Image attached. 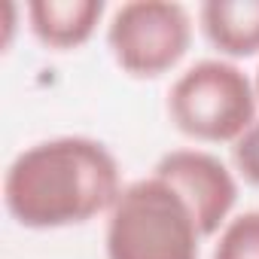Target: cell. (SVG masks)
Listing matches in <instances>:
<instances>
[{
	"label": "cell",
	"mask_w": 259,
	"mask_h": 259,
	"mask_svg": "<svg viewBox=\"0 0 259 259\" xmlns=\"http://www.w3.org/2000/svg\"><path fill=\"white\" fill-rule=\"evenodd\" d=\"M16 19H19V4L7 0L4 4V49H10L13 34H16Z\"/></svg>",
	"instance_id": "obj_10"
},
{
	"label": "cell",
	"mask_w": 259,
	"mask_h": 259,
	"mask_svg": "<svg viewBox=\"0 0 259 259\" xmlns=\"http://www.w3.org/2000/svg\"><path fill=\"white\" fill-rule=\"evenodd\" d=\"M253 85H256V98H259V64H256V73H253Z\"/></svg>",
	"instance_id": "obj_11"
},
{
	"label": "cell",
	"mask_w": 259,
	"mask_h": 259,
	"mask_svg": "<svg viewBox=\"0 0 259 259\" xmlns=\"http://www.w3.org/2000/svg\"><path fill=\"white\" fill-rule=\"evenodd\" d=\"M253 76L229 58L189 64L168 89V119L195 144H235L259 119Z\"/></svg>",
	"instance_id": "obj_3"
},
{
	"label": "cell",
	"mask_w": 259,
	"mask_h": 259,
	"mask_svg": "<svg viewBox=\"0 0 259 259\" xmlns=\"http://www.w3.org/2000/svg\"><path fill=\"white\" fill-rule=\"evenodd\" d=\"M107 13L104 0H31L25 19L31 34L55 52L85 46Z\"/></svg>",
	"instance_id": "obj_6"
},
{
	"label": "cell",
	"mask_w": 259,
	"mask_h": 259,
	"mask_svg": "<svg viewBox=\"0 0 259 259\" xmlns=\"http://www.w3.org/2000/svg\"><path fill=\"white\" fill-rule=\"evenodd\" d=\"M232 171L238 180L259 189V119L232 144Z\"/></svg>",
	"instance_id": "obj_9"
},
{
	"label": "cell",
	"mask_w": 259,
	"mask_h": 259,
	"mask_svg": "<svg viewBox=\"0 0 259 259\" xmlns=\"http://www.w3.org/2000/svg\"><path fill=\"white\" fill-rule=\"evenodd\" d=\"M153 174L162 177L165 183H171L183 195V201L195 213V223L204 238H217L220 229L235 217L238 174L220 156H213L201 147L168 150L156 162Z\"/></svg>",
	"instance_id": "obj_5"
},
{
	"label": "cell",
	"mask_w": 259,
	"mask_h": 259,
	"mask_svg": "<svg viewBox=\"0 0 259 259\" xmlns=\"http://www.w3.org/2000/svg\"><path fill=\"white\" fill-rule=\"evenodd\" d=\"M195 19L220 58L241 61L259 55V0H204Z\"/></svg>",
	"instance_id": "obj_7"
},
{
	"label": "cell",
	"mask_w": 259,
	"mask_h": 259,
	"mask_svg": "<svg viewBox=\"0 0 259 259\" xmlns=\"http://www.w3.org/2000/svg\"><path fill=\"white\" fill-rule=\"evenodd\" d=\"M122 189V168L107 144L61 135L25 147L7 165L4 207L22 229L52 232L110 213Z\"/></svg>",
	"instance_id": "obj_1"
},
{
	"label": "cell",
	"mask_w": 259,
	"mask_h": 259,
	"mask_svg": "<svg viewBox=\"0 0 259 259\" xmlns=\"http://www.w3.org/2000/svg\"><path fill=\"white\" fill-rule=\"evenodd\" d=\"M192 13L177 0H128L107 19V49L135 79L174 70L192 46Z\"/></svg>",
	"instance_id": "obj_4"
},
{
	"label": "cell",
	"mask_w": 259,
	"mask_h": 259,
	"mask_svg": "<svg viewBox=\"0 0 259 259\" xmlns=\"http://www.w3.org/2000/svg\"><path fill=\"white\" fill-rule=\"evenodd\" d=\"M210 259H259V207L235 213L220 229Z\"/></svg>",
	"instance_id": "obj_8"
},
{
	"label": "cell",
	"mask_w": 259,
	"mask_h": 259,
	"mask_svg": "<svg viewBox=\"0 0 259 259\" xmlns=\"http://www.w3.org/2000/svg\"><path fill=\"white\" fill-rule=\"evenodd\" d=\"M201 241L183 195L156 174L125 183L104 226L107 259H198Z\"/></svg>",
	"instance_id": "obj_2"
}]
</instances>
